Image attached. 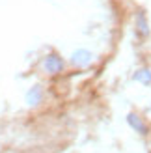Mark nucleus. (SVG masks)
I'll use <instances>...</instances> for the list:
<instances>
[{"mask_svg": "<svg viewBox=\"0 0 151 153\" xmlns=\"http://www.w3.org/2000/svg\"><path fill=\"white\" fill-rule=\"evenodd\" d=\"M90 62H92V54L86 51H78V52H75L73 54V64L75 65H80V67H84L88 65Z\"/></svg>", "mask_w": 151, "mask_h": 153, "instance_id": "obj_1", "label": "nucleus"}, {"mask_svg": "<svg viewBox=\"0 0 151 153\" xmlns=\"http://www.w3.org/2000/svg\"><path fill=\"white\" fill-rule=\"evenodd\" d=\"M47 69H49L50 73L60 71V69H62V60H60L58 56H49V58H47Z\"/></svg>", "mask_w": 151, "mask_h": 153, "instance_id": "obj_2", "label": "nucleus"}, {"mask_svg": "<svg viewBox=\"0 0 151 153\" xmlns=\"http://www.w3.org/2000/svg\"><path fill=\"white\" fill-rule=\"evenodd\" d=\"M129 123H131V125H132L134 129H136L138 133H142V134H144V133L147 131V129H146V125L142 123V121H140V120H138L136 116H134V114H131V116H129Z\"/></svg>", "mask_w": 151, "mask_h": 153, "instance_id": "obj_3", "label": "nucleus"}, {"mask_svg": "<svg viewBox=\"0 0 151 153\" xmlns=\"http://www.w3.org/2000/svg\"><path fill=\"white\" fill-rule=\"evenodd\" d=\"M138 30H140V34L142 36H146L147 34V22H146V17H144V15H138Z\"/></svg>", "mask_w": 151, "mask_h": 153, "instance_id": "obj_4", "label": "nucleus"}, {"mask_svg": "<svg viewBox=\"0 0 151 153\" xmlns=\"http://www.w3.org/2000/svg\"><path fill=\"white\" fill-rule=\"evenodd\" d=\"M136 79L142 80V82H151V73H149V71H140V73L136 75Z\"/></svg>", "mask_w": 151, "mask_h": 153, "instance_id": "obj_5", "label": "nucleus"}]
</instances>
